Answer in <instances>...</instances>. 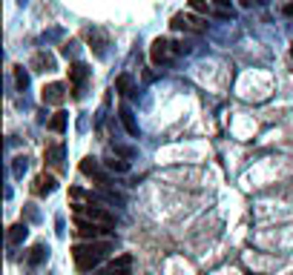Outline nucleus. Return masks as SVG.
<instances>
[{
    "instance_id": "obj_15",
    "label": "nucleus",
    "mask_w": 293,
    "mask_h": 275,
    "mask_svg": "<svg viewBox=\"0 0 293 275\" xmlns=\"http://www.w3.org/2000/svg\"><path fill=\"white\" fill-rule=\"evenodd\" d=\"M60 161H64V146H49V149H46V164H60Z\"/></svg>"
},
{
    "instance_id": "obj_26",
    "label": "nucleus",
    "mask_w": 293,
    "mask_h": 275,
    "mask_svg": "<svg viewBox=\"0 0 293 275\" xmlns=\"http://www.w3.org/2000/svg\"><path fill=\"white\" fill-rule=\"evenodd\" d=\"M285 15H287V17H293V3H287V6H285Z\"/></svg>"
},
{
    "instance_id": "obj_5",
    "label": "nucleus",
    "mask_w": 293,
    "mask_h": 275,
    "mask_svg": "<svg viewBox=\"0 0 293 275\" xmlns=\"http://www.w3.org/2000/svg\"><path fill=\"white\" fill-rule=\"evenodd\" d=\"M130 267H132V255L124 253V255H118V258L112 261L110 267L98 269L95 275H130Z\"/></svg>"
},
{
    "instance_id": "obj_3",
    "label": "nucleus",
    "mask_w": 293,
    "mask_h": 275,
    "mask_svg": "<svg viewBox=\"0 0 293 275\" xmlns=\"http://www.w3.org/2000/svg\"><path fill=\"white\" fill-rule=\"evenodd\" d=\"M75 212H78V215H87L89 221H98V224H103V226L115 224V215L107 212L103 207H92V203H89V207H75Z\"/></svg>"
},
{
    "instance_id": "obj_16",
    "label": "nucleus",
    "mask_w": 293,
    "mask_h": 275,
    "mask_svg": "<svg viewBox=\"0 0 293 275\" xmlns=\"http://www.w3.org/2000/svg\"><path fill=\"white\" fill-rule=\"evenodd\" d=\"M115 89H118L121 95H130V92H132V78H130V75H118Z\"/></svg>"
},
{
    "instance_id": "obj_9",
    "label": "nucleus",
    "mask_w": 293,
    "mask_h": 275,
    "mask_svg": "<svg viewBox=\"0 0 293 275\" xmlns=\"http://www.w3.org/2000/svg\"><path fill=\"white\" fill-rule=\"evenodd\" d=\"M32 66H35V72H55V58L49 52H37L32 58Z\"/></svg>"
},
{
    "instance_id": "obj_7",
    "label": "nucleus",
    "mask_w": 293,
    "mask_h": 275,
    "mask_svg": "<svg viewBox=\"0 0 293 275\" xmlns=\"http://www.w3.org/2000/svg\"><path fill=\"white\" fill-rule=\"evenodd\" d=\"M40 98H44L46 106H60V103L66 101V86L64 83H49V86H44Z\"/></svg>"
},
{
    "instance_id": "obj_19",
    "label": "nucleus",
    "mask_w": 293,
    "mask_h": 275,
    "mask_svg": "<svg viewBox=\"0 0 293 275\" xmlns=\"http://www.w3.org/2000/svg\"><path fill=\"white\" fill-rule=\"evenodd\" d=\"M98 198H103V201H110V203H124V195L115 192V189H103V192H98Z\"/></svg>"
},
{
    "instance_id": "obj_1",
    "label": "nucleus",
    "mask_w": 293,
    "mask_h": 275,
    "mask_svg": "<svg viewBox=\"0 0 293 275\" xmlns=\"http://www.w3.org/2000/svg\"><path fill=\"white\" fill-rule=\"evenodd\" d=\"M110 249H112V244H107V241H89V244H78V246L72 249L75 267L83 269V272H89V269L98 267V261L110 253Z\"/></svg>"
},
{
    "instance_id": "obj_10",
    "label": "nucleus",
    "mask_w": 293,
    "mask_h": 275,
    "mask_svg": "<svg viewBox=\"0 0 293 275\" xmlns=\"http://www.w3.org/2000/svg\"><path fill=\"white\" fill-rule=\"evenodd\" d=\"M118 115H121V123H124V129L130 132L132 138H138V123H135V115H132V109L124 103V106L118 109Z\"/></svg>"
},
{
    "instance_id": "obj_27",
    "label": "nucleus",
    "mask_w": 293,
    "mask_h": 275,
    "mask_svg": "<svg viewBox=\"0 0 293 275\" xmlns=\"http://www.w3.org/2000/svg\"><path fill=\"white\" fill-rule=\"evenodd\" d=\"M216 3H219L221 9H227V6H230V0H216Z\"/></svg>"
},
{
    "instance_id": "obj_22",
    "label": "nucleus",
    "mask_w": 293,
    "mask_h": 275,
    "mask_svg": "<svg viewBox=\"0 0 293 275\" xmlns=\"http://www.w3.org/2000/svg\"><path fill=\"white\" fill-rule=\"evenodd\" d=\"M64 58H75V55H78V43H72V40H69V43H64Z\"/></svg>"
},
{
    "instance_id": "obj_20",
    "label": "nucleus",
    "mask_w": 293,
    "mask_h": 275,
    "mask_svg": "<svg viewBox=\"0 0 293 275\" xmlns=\"http://www.w3.org/2000/svg\"><path fill=\"white\" fill-rule=\"evenodd\" d=\"M49 129L52 132H64L66 129V115H64V112H58V115L49 121Z\"/></svg>"
},
{
    "instance_id": "obj_4",
    "label": "nucleus",
    "mask_w": 293,
    "mask_h": 275,
    "mask_svg": "<svg viewBox=\"0 0 293 275\" xmlns=\"http://www.w3.org/2000/svg\"><path fill=\"white\" fill-rule=\"evenodd\" d=\"M75 230H78V235L81 238H98V235H103L107 232V226L98 224V221H89V218H75Z\"/></svg>"
},
{
    "instance_id": "obj_8",
    "label": "nucleus",
    "mask_w": 293,
    "mask_h": 275,
    "mask_svg": "<svg viewBox=\"0 0 293 275\" xmlns=\"http://www.w3.org/2000/svg\"><path fill=\"white\" fill-rule=\"evenodd\" d=\"M170 26H173V29H184V32H196V35H201V32L207 29L204 23H198L196 17H187V15H176L170 20Z\"/></svg>"
},
{
    "instance_id": "obj_6",
    "label": "nucleus",
    "mask_w": 293,
    "mask_h": 275,
    "mask_svg": "<svg viewBox=\"0 0 293 275\" xmlns=\"http://www.w3.org/2000/svg\"><path fill=\"white\" fill-rule=\"evenodd\" d=\"M81 172L87 175V178H95L98 187H107V181H110V178H107V172L101 169V164H98L95 158H83L81 161Z\"/></svg>"
},
{
    "instance_id": "obj_14",
    "label": "nucleus",
    "mask_w": 293,
    "mask_h": 275,
    "mask_svg": "<svg viewBox=\"0 0 293 275\" xmlns=\"http://www.w3.org/2000/svg\"><path fill=\"white\" fill-rule=\"evenodd\" d=\"M46 258H49V246H46V244H35V246L29 249V264H32V267L44 264Z\"/></svg>"
},
{
    "instance_id": "obj_18",
    "label": "nucleus",
    "mask_w": 293,
    "mask_h": 275,
    "mask_svg": "<svg viewBox=\"0 0 293 275\" xmlns=\"http://www.w3.org/2000/svg\"><path fill=\"white\" fill-rule=\"evenodd\" d=\"M15 83L20 92H26V86H29V75L23 72V66H15Z\"/></svg>"
},
{
    "instance_id": "obj_2",
    "label": "nucleus",
    "mask_w": 293,
    "mask_h": 275,
    "mask_svg": "<svg viewBox=\"0 0 293 275\" xmlns=\"http://www.w3.org/2000/svg\"><path fill=\"white\" fill-rule=\"evenodd\" d=\"M150 60H153L155 66H167L176 60V46L170 43L167 37H158V40H153V46H150Z\"/></svg>"
},
{
    "instance_id": "obj_23",
    "label": "nucleus",
    "mask_w": 293,
    "mask_h": 275,
    "mask_svg": "<svg viewBox=\"0 0 293 275\" xmlns=\"http://www.w3.org/2000/svg\"><path fill=\"white\" fill-rule=\"evenodd\" d=\"M190 9H193V12H201V15H204V12H207V0H190Z\"/></svg>"
},
{
    "instance_id": "obj_12",
    "label": "nucleus",
    "mask_w": 293,
    "mask_h": 275,
    "mask_svg": "<svg viewBox=\"0 0 293 275\" xmlns=\"http://www.w3.org/2000/svg\"><path fill=\"white\" fill-rule=\"evenodd\" d=\"M87 78H89V66H87V63H81V60H78V63H72V69H69V80L75 83V89L81 86V83H83Z\"/></svg>"
},
{
    "instance_id": "obj_24",
    "label": "nucleus",
    "mask_w": 293,
    "mask_h": 275,
    "mask_svg": "<svg viewBox=\"0 0 293 275\" xmlns=\"http://www.w3.org/2000/svg\"><path fill=\"white\" fill-rule=\"evenodd\" d=\"M115 152L124 155V158H132V149H130V146H115Z\"/></svg>"
},
{
    "instance_id": "obj_11",
    "label": "nucleus",
    "mask_w": 293,
    "mask_h": 275,
    "mask_svg": "<svg viewBox=\"0 0 293 275\" xmlns=\"http://www.w3.org/2000/svg\"><path fill=\"white\" fill-rule=\"evenodd\" d=\"M55 187H58V181H55L52 175H37L35 195H49V192H55Z\"/></svg>"
},
{
    "instance_id": "obj_13",
    "label": "nucleus",
    "mask_w": 293,
    "mask_h": 275,
    "mask_svg": "<svg viewBox=\"0 0 293 275\" xmlns=\"http://www.w3.org/2000/svg\"><path fill=\"white\" fill-rule=\"evenodd\" d=\"M26 235H29V226H26V224H15V226H9V244H12V246L23 244V241H26Z\"/></svg>"
},
{
    "instance_id": "obj_25",
    "label": "nucleus",
    "mask_w": 293,
    "mask_h": 275,
    "mask_svg": "<svg viewBox=\"0 0 293 275\" xmlns=\"http://www.w3.org/2000/svg\"><path fill=\"white\" fill-rule=\"evenodd\" d=\"M216 17H221V20H230V17H233V12H227V9H219V12H216Z\"/></svg>"
},
{
    "instance_id": "obj_21",
    "label": "nucleus",
    "mask_w": 293,
    "mask_h": 275,
    "mask_svg": "<svg viewBox=\"0 0 293 275\" xmlns=\"http://www.w3.org/2000/svg\"><path fill=\"white\" fill-rule=\"evenodd\" d=\"M12 167H15V178H23V175H26V169H29V164H26V158H15V164H12Z\"/></svg>"
},
{
    "instance_id": "obj_17",
    "label": "nucleus",
    "mask_w": 293,
    "mask_h": 275,
    "mask_svg": "<svg viewBox=\"0 0 293 275\" xmlns=\"http://www.w3.org/2000/svg\"><path fill=\"white\" fill-rule=\"evenodd\" d=\"M103 164H107V169H110V172H130V164H127V161L110 158V161H103Z\"/></svg>"
}]
</instances>
